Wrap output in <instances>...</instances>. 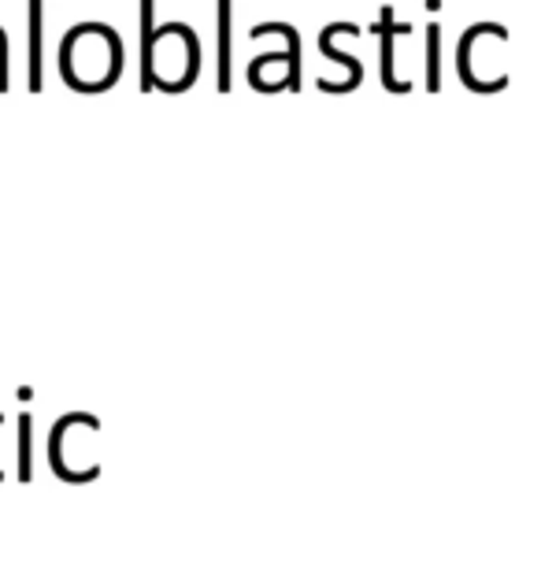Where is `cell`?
Instances as JSON below:
<instances>
[{"label":"cell","instance_id":"cell-5","mask_svg":"<svg viewBox=\"0 0 541 571\" xmlns=\"http://www.w3.org/2000/svg\"><path fill=\"white\" fill-rule=\"evenodd\" d=\"M26 34H31V49H26V63H31V93H41V86H45V79H41V45H45V0H26Z\"/></svg>","mask_w":541,"mask_h":571},{"label":"cell","instance_id":"cell-7","mask_svg":"<svg viewBox=\"0 0 541 571\" xmlns=\"http://www.w3.org/2000/svg\"><path fill=\"white\" fill-rule=\"evenodd\" d=\"M31 430H34V419L31 412L19 416V479L31 483L34 479V464H31Z\"/></svg>","mask_w":541,"mask_h":571},{"label":"cell","instance_id":"cell-6","mask_svg":"<svg viewBox=\"0 0 541 571\" xmlns=\"http://www.w3.org/2000/svg\"><path fill=\"white\" fill-rule=\"evenodd\" d=\"M334 37H338V23H330V26H326V31L320 34V52L330 56V60H338L341 68H345V82H341L338 93H349V90H357L360 82H363V68H360V60L345 56V52L338 49V45H334Z\"/></svg>","mask_w":541,"mask_h":571},{"label":"cell","instance_id":"cell-4","mask_svg":"<svg viewBox=\"0 0 541 571\" xmlns=\"http://www.w3.org/2000/svg\"><path fill=\"white\" fill-rule=\"evenodd\" d=\"M219 8V93L235 86V0H216Z\"/></svg>","mask_w":541,"mask_h":571},{"label":"cell","instance_id":"cell-3","mask_svg":"<svg viewBox=\"0 0 541 571\" xmlns=\"http://www.w3.org/2000/svg\"><path fill=\"white\" fill-rule=\"evenodd\" d=\"M249 86H253L256 93L289 90V56H286V49L256 56V60L249 63Z\"/></svg>","mask_w":541,"mask_h":571},{"label":"cell","instance_id":"cell-1","mask_svg":"<svg viewBox=\"0 0 541 571\" xmlns=\"http://www.w3.org/2000/svg\"><path fill=\"white\" fill-rule=\"evenodd\" d=\"M156 0H142V90L185 93L201 74V41L185 23L156 26Z\"/></svg>","mask_w":541,"mask_h":571},{"label":"cell","instance_id":"cell-2","mask_svg":"<svg viewBox=\"0 0 541 571\" xmlns=\"http://www.w3.org/2000/svg\"><path fill=\"white\" fill-rule=\"evenodd\" d=\"M60 74L74 93H105L123 74V41L105 23H82L60 41Z\"/></svg>","mask_w":541,"mask_h":571}]
</instances>
